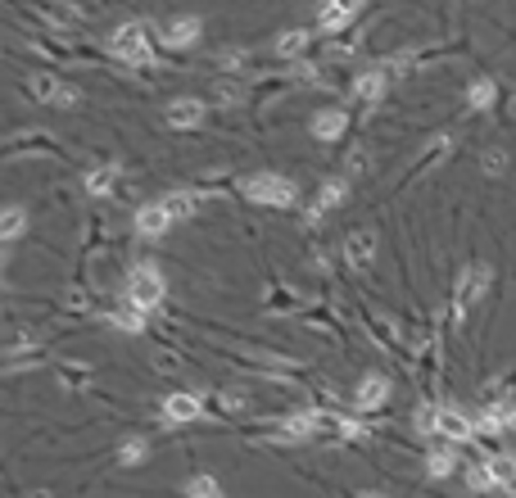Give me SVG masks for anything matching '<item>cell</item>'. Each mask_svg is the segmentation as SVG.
Masks as SVG:
<instances>
[{"label":"cell","instance_id":"10","mask_svg":"<svg viewBox=\"0 0 516 498\" xmlns=\"http://www.w3.org/2000/svg\"><path fill=\"white\" fill-rule=\"evenodd\" d=\"M390 376H381V372H367L358 385H353V412H381L385 403H390Z\"/></svg>","mask_w":516,"mask_h":498},{"label":"cell","instance_id":"1","mask_svg":"<svg viewBox=\"0 0 516 498\" xmlns=\"http://www.w3.org/2000/svg\"><path fill=\"white\" fill-rule=\"evenodd\" d=\"M164 300H168V281H164L159 263H150V258L131 263V267H127V281H123V304L150 317Z\"/></svg>","mask_w":516,"mask_h":498},{"label":"cell","instance_id":"11","mask_svg":"<svg viewBox=\"0 0 516 498\" xmlns=\"http://www.w3.org/2000/svg\"><path fill=\"white\" fill-rule=\"evenodd\" d=\"M353 100H362V105H376V100H385V91H390V68L385 63H367V68H358V78H353Z\"/></svg>","mask_w":516,"mask_h":498},{"label":"cell","instance_id":"21","mask_svg":"<svg viewBox=\"0 0 516 498\" xmlns=\"http://www.w3.org/2000/svg\"><path fill=\"white\" fill-rule=\"evenodd\" d=\"M462 476H467V489H471V494H489V489H498V476H494L489 458H471V462L462 467Z\"/></svg>","mask_w":516,"mask_h":498},{"label":"cell","instance_id":"29","mask_svg":"<svg viewBox=\"0 0 516 498\" xmlns=\"http://www.w3.org/2000/svg\"><path fill=\"white\" fill-rule=\"evenodd\" d=\"M489 467L498 476V489H516V453H494Z\"/></svg>","mask_w":516,"mask_h":498},{"label":"cell","instance_id":"12","mask_svg":"<svg viewBox=\"0 0 516 498\" xmlns=\"http://www.w3.org/2000/svg\"><path fill=\"white\" fill-rule=\"evenodd\" d=\"M439 435L458 449V444H471L480 431H476V417H467V412L453 408V403H439Z\"/></svg>","mask_w":516,"mask_h":498},{"label":"cell","instance_id":"23","mask_svg":"<svg viewBox=\"0 0 516 498\" xmlns=\"http://www.w3.org/2000/svg\"><path fill=\"white\" fill-rule=\"evenodd\" d=\"M159 199H164V208L173 213V218H177V223H186V218H195V208H199V190H164Z\"/></svg>","mask_w":516,"mask_h":498},{"label":"cell","instance_id":"4","mask_svg":"<svg viewBox=\"0 0 516 498\" xmlns=\"http://www.w3.org/2000/svg\"><path fill=\"white\" fill-rule=\"evenodd\" d=\"M241 195L250 204H263V208H290L300 199V186L285 173H250V177H241Z\"/></svg>","mask_w":516,"mask_h":498},{"label":"cell","instance_id":"13","mask_svg":"<svg viewBox=\"0 0 516 498\" xmlns=\"http://www.w3.org/2000/svg\"><path fill=\"white\" fill-rule=\"evenodd\" d=\"M344 199H349V181H344V177L322 181V186H317V195H313V204H309V213H304V227H317V223L326 218V213H331V208H340Z\"/></svg>","mask_w":516,"mask_h":498},{"label":"cell","instance_id":"8","mask_svg":"<svg viewBox=\"0 0 516 498\" xmlns=\"http://www.w3.org/2000/svg\"><path fill=\"white\" fill-rule=\"evenodd\" d=\"M173 213L164 208V199H150V204H140L136 208V218H131V227H136V236L140 241H164L168 232H173Z\"/></svg>","mask_w":516,"mask_h":498},{"label":"cell","instance_id":"26","mask_svg":"<svg viewBox=\"0 0 516 498\" xmlns=\"http://www.w3.org/2000/svg\"><path fill=\"white\" fill-rule=\"evenodd\" d=\"M145 458H150V440H145V435H127L118 444V467H140Z\"/></svg>","mask_w":516,"mask_h":498},{"label":"cell","instance_id":"30","mask_svg":"<svg viewBox=\"0 0 516 498\" xmlns=\"http://www.w3.org/2000/svg\"><path fill=\"white\" fill-rule=\"evenodd\" d=\"M241 96H245V87H241L232 73H223V78L213 82V100H217V105H236Z\"/></svg>","mask_w":516,"mask_h":498},{"label":"cell","instance_id":"9","mask_svg":"<svg viewBox=\"0 0 516 498\" xmlns=\"http://www.w3.org/2000/svg\"><path fill=\"white\" fill-rule=\"evenodd\" d=\"M480 435H516V399H489L485 412L476 417Z\"/></svg>","mask_w":516,"mask_h":498},{"label":"cell","instance_id":"32","mask_svg":"<svg viewBox=\"0 0 516 498\" xmlns=\"http://www.w3.org/2000/svg\"><path fill=\"white\" fill-rule=\"evenodd\" d=\"M480 168H485L489 177H498V173L507 168V150H485V159H480Z\"/></svg>","mask_w":516,"mask_h":498},{"label":"cell","instance_id":"33","mask_svg":"<svg viewBox=\"0 0 516 498\" xmlns=\"http://www.w3.org/2000/svg\"><path fill=\"white\" fill-rule=\"evenodd\" d=\"M353 498H385V494H372V489H367V494H353Z\"/></svg>","mask_w":516,"mask_h":498},{"label":"cell","instance_id":"6","mask_svg":"<svg viewBox=\"0 0 516 498\" xmlns=\"http://www.w3.org/2000/svg\"><path fill=\"white\" fill-rule=\"evenodd\" d=\"M28 96L46 109H72V105H82V91L72 87V82H59L55 73H32L28 78Z\"/></svg>","mask_w":516,"mask_h":498},{"label":"cell","instance_id":"27","mask_svg":"<svg viewBox=\"0 0 516 498\" xmlns=\"http://www.w3.org/2000/svg\"><path fill=\"white\" fill-rule=\"evenodd\" d=\"M109 326H118L123 335H140L145 326H150V317H145V313H136V308H127V304H123V308H114V313H109Z\"/></svg>","mask_w":516,"mask_h":498},{"label":"cell","instance_id":"17","mask_svg":"<svg viewBox=\"0 0 516 498\" xmlns=\"http://www.w3.org/2000/svg\"><path fill=\"white\" fill-rule=\"evenodd\" d=\"M467 462H462V453L453 449V444H430V453H426V476L430 480H444V476H453V471H462Z\"/></svg>","mask_w":516,"mask_h":498},{"label":"cell","instance_id":"7","mask_svg":"<svg viewBox=\"0 0 516 498\" xmlns=\"http://www.w3.org/2000/svg\"><path fill=\"white\" fill-rule=\"evenodd\" d=\"M199 37H204L199 14H177V19L159 23V46L164 50H190V46H199Z\"/></svg>","mask_w":516,"mask_h":498},{"label":"cell","instance_id":"15","mask_svg":"<svg viewBox=\"0 0 516 498\" xmlns=\"http://www.w3.org/2000/svg\"><path fill=\"white\" fill-rule=\"evenodd\" d=\"M376 245H381V236H376L372 227L349 232V236H344V263H349V267H367V263L376 258Z\"/></svg>","mask_w":516,"mask_h":498},{"label":"cell","instance_id":"31","mask_svg":"<svg viewBox=\"0 0 516 498\" xmlns=\"http://www.w3.org/2000/svg\"><path fill=\"white\" fill-rule=\"evenodd\" d=\"M213 403H217V412H241L245 408V390H217Z\"/></svg>","mask_w":516,"mask_h":498},{"label":"cell","instance_id":"18","mask_svg":"<svg viewBox=\"0 0 516 498\" xmlns=\"http://www.w3.org/2000/svg\"><path fill=\"white\" fill-rule=\"evenodd\" d=\"M358 14H362V5H322L313 23H317V32H322V37H340V32H344Z\"/></svg>","mask_w":516,"mask_h":498},{"label":"cell","instance_id":"28","mask_svg":"<svg viewBox=\"0 0 516 498\" xmlns=\"http://www.w3.org/2000/svg\"><path fill=\"white\" fill-rule=\"evenodd\" d=\"M412 426H417V435H439V403H417V412H412Z\"/></svg>","mask_w":516,"mask_h":498},{"label":"cell","instance_id":"3","mask_svg":"<svg viewBox=\"0 0 516 498\" xmlns=\"http://www.w3.org/2000/svg\"><path fill=\"white\" fill-rule=\"evenodd\" d=\"M489 286H494V267L489 263H462L458 267V281H453V317L458 322H467L471 317V308L489 295Z\"/></svg>","mask_w":516,"mask_h":498},{"label":"cell","instance_id":"16","mask_svg":"<svg viewBox=\"0 0 516 498\" xmlns=\"http://www.w3.org/2000/svg\"><path fill=\"white\" fill-rule=\"evenodd\" d=\"M309 131L322 140V146H335V140L349 131V114L344 109H317L313 122H309Z\"/></svg>","mask_w":516,"mask_h":498},{"label":"cell","instance_id":"19","mask_svg":"<svg viewBox=\"0 0 516 498\" xmlns=\"http://www.w3.org/2000/svg\"><path fill=\"white\" fill-rule=\"evenodd\" d=\"M462 100H467L471 114H489L498 105V78H471L467 91H462Z\"/></svg>","mask_w":516,"mask_h":498},{"label":"cell","instance_id":"5","mask_svg":"<svg viewBox=\"0 0 516 498\" xmlns=\"http://www.w3.org/2000/svg\"><path fill=\"white\" fill-rule=\"evenodd\" d=\"M204 417H208V394L204 390H173L159 403L164 426H190V421H204Z\"/></svg>","mask_w":516,"mask_h":498},{"label":"cell","instance_id":"2","mask_svg":"<svg viewBox=\"0 0 516 498\" xmlns=\"http://www.w3.org/2000/svg\"><path fill=\"white\" fill-rule=\"evenodd\" d=\"M155 46H159V28H150L145 19H127L109 32V55L123 63H155Z\"/></svg>","mask_w":516,"mask_h":498},{"label":"cell","instance_id":"24","mask_svg":"<svg viewBox=\"0 0 516 498\" xmlns=\"http://www.w3.org/2000/svg\"><path fill=\"white\" fill-rule=\"evenodd\" d=\"M23 232H28V208H23V204H10L5 213H0V241L14 245Z\"/></svg>","mask_w":516,"mask_h":498},{"label":"cell","instance_id":"14","mask_svg":"<svg viewBox=\"0 0 516 498\" xmlns=\"http://www.w3.org/2000/svg\"><path fill=\"white\" fill-rule=\"evenodd\" d=\"M168 127L173 131H195V127H204V118H208V105L199 100V96H177L173 105H168Z\"/></svg>","mask_w":516,"mask_h":498},{"label":"cell","instance_id":"20","mask_svg":"<svg viewBox=\"0 0 516 498\" xmlns=\"http://www.w3.org/2000/svg\"><path fill=\"white\" fill-rule=\"evenodd\" d=\"M118 181H123V168H118V164H100V168H91V173L82 177V190H87L91 199H105V195L118 190Z\"/></svg>","mask_w":516,"mask_h":498},{"label":"cell","instance_id":"25","mask_svg":"<svg viewBox=\"0 0 516 498\" xmlns=\"http://www.w3.org/2000/svg\"><path fill=\"white\" fill-rule=\"evenodd\" d=\"M182 498H227V494H223V485H217V476L195 471V476L182 485Z\"/></svg>","mask_w":516,"mask_h":498},{"label":"cell","instance_id":"22","mask_svg":"<svg viewBox=\"0 0 516 498\" xmlns=\"http://www.w3.org/2000/svg\"><path fill=\"white\" fill-rule=\"evenodd\" d=\"M309 46H313V32H309V28H285V32H276V55H281V59H300Z\"/></svg>","mask_w":516,"mask_h":498}]
</instances>
